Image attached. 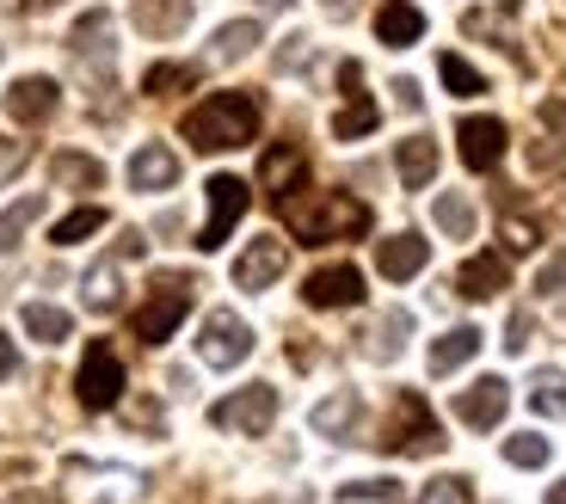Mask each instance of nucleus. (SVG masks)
Instances as JSON below:
<instances>
[{
    "instance_id": "obj_1",
    "label": "nucleus",
    "mask_w": 566,
    "mask_h": 504,
    "mask_svg": "<svg viewBox=\"0 0 566 504\" xmlns=\"http://www.w3.org/2000/svg\"><path fill=\"white\" fill-rule=\"evenodd\" d=\"M277 210H283V222L296 228L302 246L369 234V203H357L345 191H290V197H277Z\"/></svg>"
},
{
    "instance_id": "obj_2",
    "label": "nucleus",
    "mask_w": 566,
    "mask_h": 504,
    "mask_svg": "<svg viewBox=\"0 0 566 504\" xmlns=\"http://www.w3.org/2000/svg\"><path fill=\"white\" fill-rule=\"evenodd\" d=\"M185 141L198 155H228V148H247L259 136V98L253 93H210L203 105L185 112Z\"/></svg>"
},
{
    "instance_id": "obj_3",
    "label": "nucleus",
    "mask_w": 566,
    "mask_h": 504,
    "mask_svg": "<svg viewBox=\"0 0 566 504\" xmlns=\"http://www.w3.org/2000/svg\"><path fill=\"white\" fill-rule=\"evenodd\" d=\"M382 449L388 455H438L443 449V431H438V419H431V407H424L419 393H400L395 400L388 431H382Z\"/></svg>"
},
{
    "instance_id": "obj_4",
    "label": "nucleus",
    "mask_w": 566,
    "mask_h": 504,
    "mask_svg": "<svg viewBox=\"0 0 566 504\" xmlns=\"http://www.w3.org/2000/svg\"><path fill=\"white\" fill-rule=\"evenodd\" d=\"M185 314H191V277H160L136 314V338L142 345H167Z\"/></svg>"
},
{
    "instance_id": "obj_5",
    "label": "nucleus",
    "mask_w": 566,
    "mask_h": 504,
    "mask_svg": "<svg viewBox=\"0 0 566 504\" xmlns=\"http://www.w3.org/2000/svg\"><path fill=\"white\" fill-rule=\"evenodd\" d=\"M74 393H81L86 412H112L124 400V364H117V350L105 338H93L81 357V376H74Z\"/></svg>"
},
{
    "instance_id": "obj_6",
    "label": "nucleus",
    "mask_w": 566,
    "mask_h": 504,
    "mask_svg": "<svg viewBox=\"0 0 566 504\" xmlns=\"http://www.w3.org/2000/svg\"><path fill=\"white\" fill-rule=\"evenodd\" d=\"M271 419H277V388H241V393H228V400H216L210 407V424L216 431H241V437H265Z\"/></svg>"
},
{
    "instance_id": "obj_7",
    "label": "nucleus",
    "mask_w": 566,
    "mask_h": 504,
    "mask_svg": "<svg viewBox=\"0 0 566 504\" xmlns=\"http://www.w3.org/2000/svg\"><path fill=\"white\" fill-rule=\"evenodd\" d=\"M198 357H203L210 369H234V364H247V357H253V326H247L241 314L216 308L210 321H203V333H198Z\"/></svg>"
},
{
    "instance_id": "obj_8",
    "label": "nucleus",
    "mask_w": 566,
    "mask_h": 504,
    "mask_svg": "<svg viewBox=\"0 0 566 504\" xmlns=\"http://www.w3.org/2000/svg\"><path fill=\"white\" fill-rule=\"evenodd\" d=\"M203 191H210V222L198 228V252H216L228 234H234V222L247 216V179H234V172H216Z\"/></svg>"
},
{
    "instance_id": "obj_9",
    "label": "nucleus",
    "mask_w": 566,
    "mask_h": 504,
    "mask_svg": "<svg viewBox=\"0 0 566 504\" xmlns=\"http://www.w3.org/2000/svg\"><path fill=\"white\" fill-rule=\"evenodd\" d=\"M339 86H345V105H339V117H333V136H339V141H364L369 129L382 124L376 98L364 93V69H357V62H339Z\"/></svg>"
},
{
    "instance_id": "obj_10",
    "label": "nucleus",
    "mask_w": 566,
    "mask_h": 504,
    "mask_svg": "<svg viewBox=\"0 0 566 504\" xmlns=\"http://www.w3.org/2000/svg\"><path fill=\"white\" fill-rule=\"evenodd\" d=\"M142 252H148V240H142V234H124L112 259H99V265L86 271V308L112 314L117 302H124V277H117V265H124V259H142Z\"/></svg>"
},
{
    "instance_id": "obj_11",
    "label": "nucleus",
    "mask_w": 566,
    "mask_h": 504,
    "mask_svg": "<svg viewBox=\"0 0 566 504\" xmlns=\"http://www.w3.org/2000/svg\"><path fill=\"white\" fill-rule=\"evenodd\" d=\"M505 407H511V388L499 376H481L455 393V419H462L468 431H493V424L505 419Z\"/></svg>"
},
{
    "instance_id": "obj_12",
    "label": "nucleus",
    "mask_w": 566,
    "mask_h": 504,
    "mask_svg": "<svg viewBox=\"0 0 566 504\" xmlns=\"http://www.w3.org/2000/svg\"><path fill=\"white\" fill-rule=\"evenodd\" d=\"M302 302H308V308H357V302H364V271L357 265H321L302 283Z\"/></svg>"
},
{
    "instance_id": "obj_13",
    "label": "nucleus",
    "mask_w": 566,
    "mask_h": 504,
    "mask_svg": "<svg viewBox=\"0 0 566 504\" xmlns=\"http://www.w3.org/2000/svg\"><path fill=\"white\" fill-rule=\"evenodd\" d=\"M455 141H462V167L468 172H493L499 160H505V124H499V117H462Z\"/></svg>"
},
{
    "instance_id": "obj_14",
    "label": "nucleus",
    "mask_w": 566,
    "mask_h": 504,
    "mask_svg": "<svg viewBox=\"0 0 566 504\" xmlns=\"http://www.w3.org/2000/svg\"><path fill=\"white\" fill-rule=\"evenodd\" d=\"M283 265H290V246H283V240H253V246L241 252V259H234V283H241V290H271V283L283 277Z\"/></svg>"
},
{
    "instance_id": "obj_15",
    "label": "nucleus",
    "mask_w": 566,
    "mask_h": 504,
    "mask_svg": "<svg viewBox=\"0 0 566 504\" xmlns=\"http://www.w3.org/2000/svg\"><path fill=\"white\" fill-rule=\"evenodd\" d=\"M69 50L86 62V69H93V81H105V74H112V62H117V50H112V13H105V7H99V13H86L81 25H74Z\"/></svg>"
},
{
    "instance_id": "obj_16",
    "label": "nucleus",
    "mask_w": 566,
    "mask_h": 504,
    "mask_svg": "<svg viewBox=\"0 0 566 504\" xmlns=\"http://www.w3.org/2000/svg\"><path fill=\"white\" fill-rule=\"evenodd\" d=\"M179 185V155H172L167 141H148V148H136L129 155V191H172Z\"/></svg>"
},
{
    "instance_id": "obj_17",
    "label": "nucleus",
    "mask_w": 566,
    "mask_h": 504,
    "mask_svg": "<svg viewBox=\"0 0 566 504\" xmlns=\"http://www.w3.org/2000/svg\"><path fill=\"white\" fill-rule=\"evenodd\" d=\"M56 105H62V86L43 81V74H25V81L7 86V117H13V124H43Z\"/></svg>"
},
{
    "instance_id": "obj_18",
    "label": "nucleus",
    "mask_w": 566,
    "mask_h": 504,
    "mask_svg": "<svg viewBox=\"0 0 566 504\" xmlns=\"http://www.w3.org/2000/svg\"><path fill=\"white\" fill-rule=\"evenodd\" d=\"M424 265H431V240H419V234H388L382 246H376V271H382L388 283L419 277Z\"/></svg>"
},
{
    "instance_id": "obj_19",
    "label": "nucleus",
    "mask_w": 566,
    "mask_h": 504,
    "mask_svg": "<svg viewBox=\"0 0 566 504\" xmlns=\"http://www.w3.org/2000/svg\"><path fill=\"white\" fill-rule=\"evenodd\" d=\"M455 290H462L468 302H493L499 290H511V265L499 252H474V259L455 271Z\"/></svg>"
},
{
    "instance_id": "obj_20",
    "label": "nucleus",
    "mask_w": 566,
    "mask_h": 504,
    "mask_svg": "<svg viewBox=\"0 0 566 504\" xmlns=\"http://www.w3.org/2000/svg\"><path fill=\"white\" fill-rule=\"evenodd\" d=\"M129 19L142 38H179L191 25V0H129Z\"/></svg>"
},
{
    "instance_id": "obj_21",
    "label": "nucleus",
    "mask_w": 566,
    "mask_h": 504,
    "mask_svg": "<svg viewBox=\"0 0 566 504\" xmlns=\"http://www.w3.org/2000/svg\"><path fill=\"white\" fill-rule=\"evenodd\" d=\"M302 172H308V160H302L296 141H277V148H265V160H259V185H265L271 197L302 191Z\"/></svg>"
},
{
    "instance_id": "obj_22",
    "label": "nucleus",
    "mask_w": 566,
    "mask_h": 504,
    "mask_svg": "<svg viewBox=\"0 0 566 504\" xmlns=\"http://www.w3.org/2000/svg\"><path fill=\"white\" fill-rule=\"evenodd\" d=\"M376 38H382L388 50H407V43L424 38V13L412 0H382V7H376Z\"/></svg>"
},
{
    "instance_id": "obj_23",
    "label": "nucleus",
    "mask_w": 566,
    "mask_h": 504,
    "mask_svg": "<svg viewBox=\"0 0 566 504\" xmlns=\"http://www.w3.org/2000/svg\"><path fill=\"white\" fill-rule=\"evenodd\" d=\"M395 172H400L407 191H424V185L438 179V141H431V136H407L395 148Z\"/></svg>"
},
{
    "instance_id": "obj_24",
    "label": "nucleus",
    "mask_w": 566,
    "mask_h": 504,
    "mask_svg": "<svg viewBox=\"0 0 566 504\" xmlns=\"http://www.w3.org/2000/svg\"><path fill=\"white\" fill-rule=\"evenodd\" d=\"M474 357H481V326H455V333H443L431 345V376H450V369L474 364Z\"/></svg>"
},
{
    "instance_id": "obj_25",
    "label": "nucleus",
    "mask_w": 566,
    "mask_h": 504,
    "mask_svg": "<svg viewBox=\"0 0 566 504\" xmlns=\"http://www.w3.org/2000/svg\"><path fill=\"white\" fill-rule=\"evenodd\" d=\"M357 419H364V400H357L352 388L326 393L321 407H314V431H321V437H345V431H352Z\"/></svg>"
},
{
    "instance_id": "obj_26",
    "label": "nucleus",
    "mask_w": 566,
    "mask_h": 504,
    "mask_svg": "<svg viewBox=\"0 0 566 504\" xmlns=\"http://www.w3.org/2000/svg\"><path fill=\"white\" fill-rule=\"evenodd\" d=\"M19 326H25L38 345H62V338L74 333L69 308H56V302H25V314H19Z\"/></svg>"
},
{
    "instance_id": "obj_27",
    "label": "nucleus",
    "mask_w": 566,
    "mask_h": 504,
    "mask_svg": "<svg viewBox=\"0 0 566 504\" xmlns=\"http://www.w3.org/2000/svg\"><path fill=\"white\" fill-rule=\"evenodd\" d=\"M50 179L69 185V191H99L105 185V167L93 155H50Z\"/></svg>"
},
{
    "instance_id": "obj_28",
    "label": "nucleus",
    "mask_w": 566,
    "mask_h": 504,
    "mask_svg": "<svg viewBox=\"0 0 566 504\" xmlns=\"http://www.w3.org/2000/svg\"><path fill=\"white\" fill-rule=\"evenodd\" d=\"M191 86H198V69H191V62H155V69L142 74V93H155V98L191 93Z\"/></svg>"
},
{
    "instance_id": "obj_29",
    "label": "nucleus",
    "mask_w": 566,
    "mask_h": 504,
    "mask_svg": "<svg viewBox=\"0 0 566 504\" xmlns=\"http://www.w3.org/2000/svg\"><path fill=\"white\" fill-rule=\"evenodd\" d=\"M530 407H536L542 419H566V369H536V381H530Z\"/></svg>"
},
{
    "instance_id": "obj_30",
    "label": "nucleus",
    "mask_w": 566,
    "mask_h": 504,
    "mask_svg": "<svg viewBox=\"0 0 566 504\" xmlns=\"http://www.w3.org/2000/svg\"><path fill=\"white\" fill-rule=\"evenodd\" d=\"M259 19H234V25H222L216 31V62H241V56H253L259 50Z\"/></svg>"
},
{
    "instance_id": "obj_31",
    "label": "nucleus",
    "mask_w": 566,
    "mask_h": 504,
    "mask_svg": "<svg viewBox=\"0 0 566 504\" xmlns=\"http://www.w3.org/2000/svg\"><path fill=\"white\" fill-rule=\"evenodd\" d=\"M43 216V197L31 191V197H19V203H7V210H0V252H13L19 240H25V228L38 222Z\"/></svg>"
},
{
    "instance_id": "obj_32",
    "label": "nucleus",
    "mask_w": 566,
    "mask_h": 504,
    "mask_svg": "<svg viewBox=\"0 0 566 504\" xmlns=\"http://www.w3.org/2000/svg\"><path fill=\"white\" fill-rule=\"evenodd\" d=\"M431 216H438V228H443L450 240H468V234H474V203H468L462 191H443Z\"/></svg>"
},
{
    "instance_id": "obj_33",
    "label": "nucleus",
    "mask_w": 566,
    "mask_h": 504,
    "mask_svg": "<svg viewBox=\"0 0 566 504\" xmlns=\"http://www.w3.org/2000/svg\"><path fill=\"white\" fill-rule=\"evenodd\" d=\"M105 228V210L99 203H86V210H74V216H62L56 228H50V240H56V246H81L86 234H99Z\"/></svg>"
},
{
    "instance_id": "obj_34",
    "label": "nucleus",
    "mask_w": 566,
    "mask_h": 504,
    "mask_svg": "<svg viewBox=\"0 0 566 504\" xmlns=\"http://www.w3.org/2000/svg\"><path fill=\"white\" fill-rule=\"evenodd\" d=\"M438 74H443V86H450L455 98H481L486 93V74L474 69V62H462V56H443Z\"/></svg>"
},
{
    "instance_id": "obj_35",
    "label": "nucleus",
    "mask_w": 566,
    "mask_h": 504,
    "mask_svg": "<svg viewBox=\"0 0 566 504\" xmlns=\"http://www.w3.org/2000/svg\"><path fill=\"white\" fill-rule=\"evenodd\" d=\"M407 333H412V314H388L382 326H376V345H369V357H376V364H395L400 357V345H407Z\"/></svg>"
},
{
    "instance_id": "obj_36",
    "label": "nucleus",
    "mask_w": 566,
    "mask_h": 504,
    "mask_svg": "<svg viewBox=\"0 0 566 504\" xmlns=\"http://www.w3.org/2000/svg\"><path fill=\"white\" fill-rule=\"evenodd\" d=\"M505 462H511V468H548V437L511 431V437H505Z\"/></svg>"
},
{
    "instance_id": "obj_37",
    "label": "nucleus",
    "mask_w": 566,
    "mask_h": 504,
    "mask_svg": "<svg viewBox=\"0 0 566 504\" xmlns=\"http://www.w3.org/2000/svg\"><path fill=\"white\" fill-rule=\"evenodd\" d=\"M419 504H474V480L443 474V480H431V486L419 492Z\"/></svg>"
},
{
    "instance_id": "obj_38",
    "label": "nucleus",
    "mask_w": 566,
    "mask_h": 504,
    "mask_svg": "<svg viewBox=\"0 0 566 504\" xmlns=\"http://www.w3.org/2000/svg\"><path fill=\"white\" fill-rule=\"evenodd\" d=\"M339 498L352 504H400V480H352V486H339Z\"/></svg>"
},
{
    "instance_id": "obj_39",
    "label": "nucleus",
    "mask_w": 566,
    "mask_h": 504,
    "mask_svg": "<svg viewBox=\"0 0 566 504\" xmlns=\"http://www.w3.org/2000/svg\"><path fill=\"white\" fill-rule=\"evenodd\" d=\"M536 290H542V295H560V290H566V246H560V252H554L548 265H542V277H536Z\"/></svg>"
},
{
    "instance_id": "obj_40",
    "label": "nucleus",
    "mask_w": 566,
    "mask_h": 504,
    "mask_svg": "<svg viewBox=\"0 0 566 504\" xmlns=\"http://www.w3.org/2000/svg\"><path fill=\"white\" fill-rule=\"evenodd\" d=\"M530 333H536V321H530V314L517 308V314L505 321V350H524V345H530Z\"/></svg>"
},
{
    "instance_id": "obj_41",
    "label": "nucleus",
    "mask_w": 566,
    "mask_h": 504,
    "mask_svg": "<svg viewBox=\"0 0 566 504\" xmlns=\"http://www.w3.org/2000/svg\"><path fill=\"white\" fill-rule=\"evenodd\" d=\"M505 246L511 252H530V246H536V228H530V222H505Z\"/></svg>"
},
{
    "instance_id": "obj_42",
    "label": "nucleus",
    "mask_w": 566,
    "mask_h": 504,
    "mask_svg": "<svg viewBox=\"0 0 566 504\" xmlns=\"http://www.w3.org/2000/svg\"><path fill=\"white\" fill-rule=\"evenodd\" d=\"M25 160H31V148H25V141H7V148H0V179H7V172H19Z\"/></svg>"
},
{
    "instance_id": "obj_43",
    "label": "nucleus",
    "mask_w": 566,
    "mask_h": 504,
    "mask_svg": "<svg viewBox=\"0 0 566 504\" xmlns=\"http://www.w3.org/2000/svg\"><path fill=\"white\" fill-rule=\"evenodd\" d=\"M13 376H19V345L0 333V381H13Z\"/></svg>"
},
{
    "instance_id": "obj_44",
    "label": "nucleus",
    "mask_w": 566,
    "mask_h": 504,
    "mask_svg": "<svg viewBox=\"0 0 566 504\" xmlns=\"http://www.w3.org/2000/svg\"><path fill=\"white\" fill-rule=\"evenodd\" d=\"M283 43H290V50L277 56V69H302V62H308V38H283Z\"/></svg>"
},
{
    "instance_id": "obj_45",
    "label": "nucleus",
    "mask_w": 566,
    "mask_h": 504,
    "mask_svg": "<svg viewBox=\"0 0 566 504\" xmlns=\"http://www.w3.org/2000/svg\"><path fill=\"white\" fill-rule=\"evenodd\" d=\"M542 124H548L554 136H566V105H554V98H548V105H542Z\"/></svg>"
},
{
    "instance_id": "obj_46",
    "label": "nucleus",
    "mask_w": 566,
    "mask_h": 504,
    "mask_svg": "<svg viewBox=\"0 0 566 504\" xmlns=\"http://www.w3.org/2000/svg\"><path fill=\"white\" fill-rule=\"evenodd\" d=\"M395 93H400V105H407V112H419V81H395Z\"/></svg>"
},
{
    "instance_id": "obj_47",
    "label": "nucleus",
    "mask_w": 566,
    "mask_h": 504,
    "mask_svg": "<svg viewBox=\"0 0 566 504\" xmlns=\"http://www.w3.org/2000/svg\"><path fill=\"white\" fill-rule=\"evenodd\" d=\"M321 7H326L333 19H352V13H357V0H321Z\"/></svg>"
},
{
    "instance_id": "obj_48",
    "label": "nucleus",
    "mask_w": 566,
    "mask_h": 504,
    "mask_svg": "<svg viewBox=\"0 0 566 504\" xmlns=\"http://www.w3.org/2000/svg\"><path fill=\"white\" fill-rule=\"evenodd\" d=\"M43 7H62V0H25V13H43Z\"/></svg>"
},
{
    "instance_id": "obj_49",
    "label": "nucleus",
    "mask_w": 566,
    "mask_h": 504,
    "mask_svg": "<svg viewBox=\"0 0 566 504\" xmlns=\"http://www.w3.org/2000/svg\"><path fill=\"white\" fill-rule=\"evenodd\" d=\"M548 504H566V480H560V486H548Z\"/></svg>"
},
{
    "instance_id": "obj_50",
    "label": "nucleus",
    "mask_w": 566,
    "mask_h": 504,
    "mask_svg": "<svg viewBox=\"0 0 566 504\" xmlns=\"http://www.w3.org/2000/svg\"><path fill=\"white\" fill-rule=\"evenodd\" d=\"M259 7H290V0H259Z\"/></svg>"
}]
</instances>
